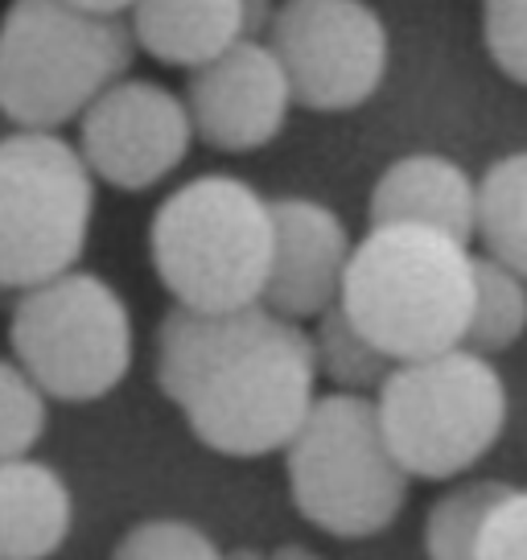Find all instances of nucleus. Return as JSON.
<instances>
[{"mask_svg":"<svg viewBox=\"0 0 527 560\" xmlns=\"http://www.w3.org/2000/svg\"><path fill=\"white\" fill-rule=\"evenodd\" d=\"M277 9H281V0H244V18H247V37H260L268 34V25L277 18Z\"/></svg>","mask_w":527,"mask_h":560,"instance_id":"obj_24","label":"nucleus"},{"mask_svg":"<svg viewBox=\"0 0 527 560\" xmlns=\"http://www.w3.org/2000/svg\"><path fill=\"white\" fill-rule=\"evenodd\" d=\"M478 240L527 280V153L499 158L478 182Z\"/></svg>","mask_w":527,"mask_h":560,"instance_id":"obj_16","label":"nucleus"},{"mask_svg":"<svg viewBox=\"0 0 527 560\" xmlns=\"http://www.w3.org/2000/svg\"><path fill=\"white\" fill-rule=\"evenodd\" d=\"M309 338H314L317 375H326L338 392H354V396H367V387L379 392L387 371L396 368L384 350L354 330V322L342 314V305L317 317V330Z\"/></svg>","mask_w":527,"mask_h":560,"instance_id":"obj_18","label":"nucleus"},{"mask_svg":"<svg viewBox=\"0 0 527 560\" xmlns=\"http://www.w3.org/2000/svg\"><path fill=\"white\" fill-rule=\"evenodd\" d=\"M83 13H95V18H128L137 9V0H67Z\"/></svg>","mask_w":527,"mask_h":560,"instance_id":"obj_25","label":"nucleus"},{"mask_svg":"<svg viewBox=\"0 0 527 560\" xmlns=\"http://www.w3.org/2000/svg\"><path fill=\"white\" fill-rule=\"evenodd\" d=\"M527 334V280L515 277L507 264L475 256V305L466 326V350L503 354Z\"/></svg>","mask_w":527,"mask_h":560,"instance_id":"obj_17","label":"nucleus"},{"mask_svg":"<svg viewBox=\"0 0 527 560\" xmlns=\"http://www.w3.org/2000/svg\"><path fill=\"white\" fill-rule=\"evenodd\" d=\"M227 560H268V557H264V552H256V548H235Z\"/></svg>","mask_w":527,"mask_h":560,"instance_id":"obj_27","label":"nucleus"},{"mask_svg":"<svg viewBox=\"0 0 527 560\" xmlns=\"http://www.w3.org/2000/svg\"><path fill=\"white\" fill-rule=\"evenodd\" d=\"M475 560H527V490L511 487L478 536Z\"/></svg>","mask_w":527,"mask_h":560,"instance_id":"obj_23","label":"nucleus"},{"mask_svg":"<svg viewBox=\"0 0 527 560\" xmlns=\"http://www.w3.org/2000/svg\"><path fill=\"white\" fill-rule=\"evenodd\" d=\"M181 100L194 137L219 153H256L272 144L297 107L281 58L260 37H244L214 62L190 70Z\"/></svg>","mask_w":527,"mask_h":560,"instance_id":"obj_11","label":"nucleus"},{"mask_svg":"<svg viewBox=\"0 0 527 560\" xmlns=\"http://www.w3.org/2000/svg\"><path fill=\"white\" fill-rule=\"evenodd\" d=\"M157 387L214 454H277L317 400L314 338L264 305L231 314L174 305L157 326Z\"/></svg>","mask_w":527,"mask_h":560,"instance_id":"obj_1","label":"nucleus"},{"mask_svg":"<svg viewBox=\"0 0 527 560\" xmlns=\"http://www.w3.org/2000/svg\"><path fill=\"white\" fill-rule=\"evenodd\" d=\"M9 350L46 400H104L124 384L137 350L128 301L99 272L71 268L17 293Z\"/></svg>","mask_w":527,"mask_h":560,"instance_id":"obj_7","label":"nucleus"},{"mask_svg":"<svg viewBox=\"0 0 527 560\" xmlns=\"http://www.w3.org/2000/svg\"><path fill=\"white\" fill-rule=\"evenodd\" d=\"M338 305L391 363L466 347L475 252L429 228H371L354 244Z\"/></svg>","mask_w":527,"mask_h":560,"instance_id":"obj_2","label":"nucleus"},{"mask_svg":"<svg viewBox=\"0 0 527 560\" xmlns=\"http://www.w3.org/2000/svg\"><path fill=\"white\" fill-rule=\"evenodd\" d=\"M95 219V174L62 132L0 137V289H34L79 268Z\"/></svg>","mask_w":527,"mask_h":560,"instance_id":"obj_8","label":"nucleus"},{"mask_svg":"<svg viewBox=\"0 0 527 560\" xmlns=\"http://www.w3.org/2000/svg\"><path fill=\"white\" fill-rule=\"evenodd\" d=\"M50 420L46 392L21 371L17 359H0V466L30 457Z\"/></svg>","mask_w":527,"mask_h":560,"instance_id":"obj_20","label":"nucleus"},{"mask_svg":"<svg viewBox=\"0 0 527 560\" xmlns=\"http://www.w3.org/2000/svg\"><path fill=\"white\" fill-rule=\"evenodd\" d=\"M354 240L317 198H272V264L264 310L284 322H317L342 301Z\"/></svg>","mask_w":527,"mask_h":560,"instance_id":"obj_12","label":"nucleus"},{"mask_svg":"<svg viewBox=\"0 0 527 560\" xmlns=\"http://www.w3.org/2000/svg\"><path fill=\"white\" fill-rule=\"evenodd\" d=\"M128 18H95L67 0H9L0 13V116L62 132L132 70Z\"/></svg>","mask_w":527,"mask_h":560,"instance_id":"obj_4","label":"nucleus"},{"mask_svg":"<svg viewBox=\"0 0 527 560\" xmlns=\"http://www.w3.org/2000/svg\"><path fill=\"white\" fill-rule=\"evenodd\" d=\"M268 560H321L314 548H305V544H281L277 552H268Z\"/></svg>","mask_w":527,"mask_h":560,"instance_id":"obj_26","label":"nucleus"},{"mask_svg":"<svg viewBox=\"0 0 527 560\" xmlns=\"http://www.w3.org/2000/svg\"><path fill=\"white\" fill-rule=\"evenodd\" d=\"M507 490V482H466V487L441 494L433 511H429V520H424V552H429V560H475L487 515Z\"/></svg>","mask_w":527,"mask_h":560,"instance_id":"obj_19","label":"nucleus"},{"mask_svg":"<svg viewBox=\"0 0 527 560\" xmlns=\"http://www.w3.org/2000/svg\"><path fill=\"white\" fill-rule=\"evenodd\" d=\"M74 527V494L50 462L0 466V560H50Z\"/></svg>","mask_w":527,"mask_h":560,"instance_id":"obj_15","label":"nucleus"},{"mask_svg":"<svg viewBox=\"0 0 527 560\" xmlns=\"http://www.w3.org/2000/svg\"><path fill=\"white\" fill-rule=\"evenodd\" d=\"M371 228H429L470 244L478 240V182L454 158L408 153L375 182Z\"/></svg>","mask_w":527,"mask_h":560,"instance_id":"obj_13","label":"nucleus"},{"mask_svg":"<svg viewBox=\"0 0 527 560\" xmlns=\"http://www.w3.org/2000/svg\"><path fill=\"white\" fill-rule=\"evenodd\" d=\"M186 100L157 79L124 74L79 116V153L95 182L141 194L161 186L194 144Z\"/></svg>","mask_w":527,"mask_h":560,"instance_id":"obj_10","label":"nucleus"},{"mask_svg":"<svg viewBox=\"0 0 527 560\" xmlns=\"http://www.w3.org/2000/svg\"><path fill=\"white\" fill-rule=\"evenodd\" d=\"M264 42L305 112H354L387 74V25L367 0H281Z\"/></svg>","mask_w":527,"mask_h":560,"instance_id":"obj_9","label":"nucleus"},{"mask_svg":"<svg viewBox=\"0 0 527 560\" xmlns=\"http://www.w3.org/2000/svg\"><path fill=\"white\" fill-rule=\"evenodd\" d=\"M112 560H227L223 548L186 520H141L120 536Z\"/></svg>","mask_w":527,"mask_h":560,"instance_id":"obj_21","label":"nucleus"},{"mask_svg":"<svg viewBox=\"0 0 527 560\" xmlns=\"http://www.w3.org/2000/svg\"><path fill=\"white\" fill-rule=\"evenodd\" d=\"M4 132H13V124H9L4 116H0V137H4Z\"/></svg>","mask_w":527,"mask_h":560,"instance_id":"obj_28","label":"nucleus"},{"mask_svg":"<svg viewBox=\"0 0 527 560\" xmlns=\"http://www.w3.org/2000/svg\"><path fill=\"white\" fill-rule=\"evenodd\" d=\"M375 412L408 478L445 482L494 450L507 424V384L487 354L457 347L396 363L375 392Z\"/></svg>","mask_w":527,"mask_h":560,"instance_id":"obj_6","label":"nucleus"},{"mask_svg":"<svg viewBox=\"0 0 527 560\" xmlns=\"http://www.w3.org/2000/svg\"><path fill=\"white\" fill-rule=\"evenodd\" d=\"M482 42L494 67L527 88V0H482Z\"/></svg>","mask_w":527,"mask_h":560,"instance_id":"obj_22","label":"nucleus"},{"mask_svg":"<svg viewBox=\"0 0 527 560\" xmlns=\"http://www.w3.org/2000/svg\"><path fill=\"white\" fill-rule=\"evenodd\" d=\"M149 256L174 305L198 314L260 305L272 264V202L244 177H194L153 214Z\"/></svg>","mask_w":527,"mask_h":560,"instance_id":"obj_3","label":"nucleus"},{"mask_svg":"<svg viewBox=\"0 0 527 560\" xmlns=\"http://www.w3.org/2000/svg\"><path fill=\"white\" fill-rule=\"evenodd\" d=\"M128 30L153 62L198 70L244 42L247 18L244 0H137Z\"/></svg>","mask_w":527,"mask_h":560,"instance_id":"obj_14","label":"nucleus"},{"mask_svg":"<svg viewBox=\"0 0 527 560\" xmlns=\"http://www.w3.org/2000/svg\"><path fill=\"white\" fill-rule=\"evenodd\" d=\"M293 508L338 540L379 536L408 503V474L379 429L371 396H317L284 450Z\"/></svg>","mask_w":527,"mask_h":560,"instance_id":"obj_5","label":"nucleus"}]
</instances>
